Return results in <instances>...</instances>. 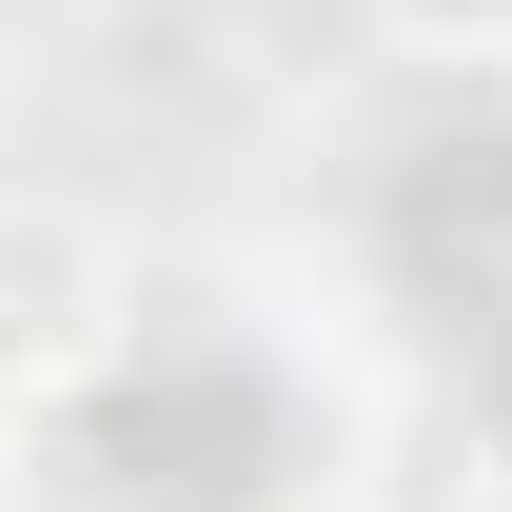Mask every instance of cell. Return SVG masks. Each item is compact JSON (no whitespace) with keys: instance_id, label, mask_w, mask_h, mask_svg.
<instances>
[{"instance_id":"obj_1","label":"cell","mask_w":512,"mask_h":512,"mask_svg":"<svg viewBox=\"0 0 512 512\" xmlns=\"http://www.w3.org/2000/svg\"><path fill=\"white\" fill-rule=\"evenodd\" d=\"M40 375L138 394V453H178V493H158V512H296V493L335 473V414L276 375V335H237V316H138V335L40 355Z\"/></svg>"}]
</instances>
